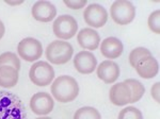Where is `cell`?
Wrapping results in <instances>:
<instances>
[{
    "label": "cell",
    "instance_id": "6da1fadb",
    "mask_svg": "<svg viewBox=\"0 0 160 119\" xmlns=\"http://www.w3.org/2000/svg\"><path fill=\"white\" fill-rule=\"evenodd\" d=\"M0 119H27V111L18 96L0 90Z\"/></svg>",
    "mask_w": 160,
    "mask_h": 119
},
{
    "label": "cell",
    "instance_id": "7a4b0ae2",
    "mask_svg": "<svg viewBox=\"0 0 160 119\" xmlns=\"http://www.w3.org/2000/svg\"><path fill=\"white\" fill-rule=\"evenodd\" d=\"M79 94V86L74 78L60 76L51 84V95L61 103H68L75 100Z\"/></svg>",
    "mask_w": 160,
    "mask_h": 119
},
{
    "label": "cell",
    "instance_id": "3957f363",
    "mask_svg": "<svg viewBox=\"0 0 160 119\" xmlns=\"http://www.w3.org/2000/svg\"><path fill=\"white\" fill-rule=\"evenodd\" d=\"M73 53V46L64 40H53L47 46L45 51L46 59L51 64H56V65L66 64L72 59Z\"/></svg>",
    "mask_w": 160,
    "mask_h": 119
},
{
    "label": "cell",
    "instance_id": "277c9868",
    "mask_svg": "<svg viewBox=\"0 0 160 119\" xmlns=\"http://www.w3.org/2000/svg\"><path fill=\"white\" fill-rule=\"evenodd\" d=\"M110 15L118 25H128L135 19L136 7L127 0H117L111 4Z\"/></svg>",
    "mask_w": 160,
    "mask_h": 119
},
{
    "label": "cell",
    "instance_id": "5b68a950",
    "mask_svg": "<svg viewBox=\"0 0 160 119\" xmlns=\"http://www.w3.org/2000/svg\"><path fill=\"white\" fill-rule=\"evenodd\" d=\"M29 78L31 82L37 86H48L55 78V70L49 63L40 61L31 66Z\"/></svg>",
    "mask_w": 160,
    "mask_h": 119
},
{
    "label": "cell",
    "instance_id": "8992f818",
    "mask_svg": "<svg viewBox=\"0 0 160 119\" xmlns=\"http://www.w3.org/2000/svg\"><path fill=\"white\" fill-rule=\"evenodd\" d=\"M52 30L57 37L62 40H69L76 35L78 24L77 20L71 15H61L53 21Z\"/></svg>",
    "mask_w": 160,
    "mask_h": 119
},
{
    "label": "cell",
    "instance_id": "52a82bcc",
    "mask_svg": "<svg viewBox=\"0 0 160 119\" xmlns=\"http://www.w3.org/2000/svg\"><path fill=\"white\" fill-rule=\"evenodd\" d=\"M17 52L22 60L27 62L38 61L43 54V46L33 37H26L17 46Z\"/></svg>",
    "mask_w": 160,
    "mask_h": 119
},
{
    "label": "cell",
    "instance_id": "ba28073f",
    "mask_svg": "<svg viewBox=\"0 0 160 119\" xmlns=\"http://www.w3.org/2000/svg\"><path fill=\"white\" fill-rule=\"evenodd\" d=\"M84 21L93 28H102L108 20L107 10L98 3H92L86 7L83 12Z\"/></svg>",
    "mask_w": 160,
    "mask_h": 119
},
{
    "label": "cell",
    "instance_id": "9c48e42d",
    "mask_svg": "<svg viewBox=\"0 0 160 119\" xmlns=\"http://www.w3.org/2000/svg\"><path fill=\"white\" fill-rule=\"evenodd\" d=\"M55 107V102L48 93H37L30 100V107L37 115L43 116L51 113Z\"/></svg>",
    "mask_w": 160,
    "mask_h": 119
},
{
    "label": "cell",
    "instance_id": "30bf717a",
    "mask_svg": "<svg viewBox=\"0 0 160 119\" xmlns=\"http://www.w3.org/2000/svg\"><path fill=\"white\" fill-rule=\"evenodd\" d=\"M74 66L80 74H92L97 67V60L92 52L80 51L74 58Z\"/></svg>",
    "mask_w": 160,
    "mask_h": 119
},
{
    "label": "cell",
    "instance_id": "8fae6325",
    "mask_svg": "<svg viewBox=\"0 0 160 119\" xmlns=\"http://www.w3.org/2000/svg\"><path fill=\"white\" fill-rule=\"evenodd\" d=\"M35 20L42 22H49L57 15V9L49 1H37L31 10Z\"/></svg>",
    "mask_w": 160,
    "mask_h": 119
},
{
    "label": "cell",
    "instance_id": "7c38bea8",
    "mask_svg": "<svg viewBox=\"0 0 160 119\" xmlns=\"http://www.w3.org/2000/svg\"><path fill=\"white\" fill-rule=\"evenodd\" d=\"M137 74L143 79H152L159 71V64L153 55L142 58L135 66Z\"/></svg>",
    "mask_w": 160,
    "mask_h": 119
},
{
    "label": "cell",
    "instance_id": "4fadbf2b",
    "mask_svg": "<svg viewBox=\"0 0 160 119\" xmlns=\"http://www.w3.org/2000/svg\"><path fill=\"white\" fill-rule=\"evenodd\" d=\"M97 77L105 83L110 84L115 82L120 77L118 65L113 61H104L96 68Z\"/></svg>",
    "mask_w": 160,
    "mask_h": 119
},
{
    "label": "cell",
    "instance_id": "5bb4252c",
    "mask_svg": "<svg viewBox=\"0 0 160 119\" xmlns=\"http://www.w3.org/2000/svg\"><path fill=\"white\" fill-rule=\"evenodd\" d=\"M110 101L117 107H123L130 103L131 94L128 85L125 82L114 84L110 89L109 93Z\"/></svg>",
    "mask_w": 160,
    "mask_h": 119
},
{
    "label": "cell",
    "instance_id": "9a60e30c",
    "mask_svg": "<svg viewBox=\"0 0 160 119\" xmlns=\"http://www.w3.org/2000/svg\"><path fill=\"white\" fill-rule=\"evenodd\" d=\"M77 40L80 47L87 50H95L100 44L99 34L92 28H84L77 35Z\"/></svg>",
    "mask_w": 160,
    "mask_h": 119
},
{
    "label": "cell",
    "instance_id": "2e32d148",
    "mask_svg": "<svg viewBox=\"0 0 160 119\" xmlns=\"http://www.w3.org/2000/svg\"><path fill=\"white\" fill-rule=\"evenodd\" d=\"M123 44L118 38L110 36L102 40L100 44V52L107 59H118L123 53Z\"/></svg>",
    "mask_w": 160,
    "mask_h": 119
},
{
    "label": "cell",
    "instance_id": "e0dca14e",
    "mask_svg": "<svg viewBox=\"0 0 160 119\" xmlns=\"http://www.w3.org/2000/svg\"><path fill=\"white\" fill-rule=\"evenodd\" d=\"M18 82V70L9 65L0 66V86L12 88Z\"/></svg>",
    "mask_w": 160,
    "mask_h": 119
},
{
    "label": "cell",
    "instance_id": "ac0fdd59",
    "mask_svg": "<svg viewBox=\"0 0 160 119\" xmlns=\"http://www.w3.org/2000/svg\"><path fill=\"white\" fill-rule=\"evenodd\" d=\"M124 82L128 85V87L130 89V94H131L130 103H135L137 101H139L143 97L144 93H145V87L143 86V84L136 79H127Z\"/></svg>",
    "mask_w": 160,
    "mask_h": 119
},
{
    "label": "cell",
    "instance_id": "d6986e66",
    "mask_svg": "<svg viewBox=\"0 0 160 119\" xmlns=\"http://www.w3.org/2000/svg\"><path fill=\"white\" fill-rule=\"evenodd\" d=\"M74 119H102V116L96 108L92 107H83L76 111Z\"/></svg>",
    "mask_w": 160,
    "mask_h": 119
},
{
    "label": "cell",
    "instance_id": "ffe728a7",
    "mask_svg": "<svg viewBox=\"0 0 160 119\" xmlns=\"http://www.w3.org/2000/svg\"><path fill=\"white\" fill-rule=\"evenodd\" d=\"M9 65L14 67L15 69L19 71L20 69V61L17 55L13 52H4L0 54V66Z\"/></svg>",
    "mask_w": 160,
    "mask_h": 119
},
{
    "label": "cell",
    "instance_id": "44dd1931",
    "mask_svg": "<svg viewBox=\"0 0 160 119\" xmlns=\"http://www.w3.org/2000/svg\"><path fill=\"white\" fill-rule=\"evenodd\" d=\"M148 55H152V52L148 50V49L144 48V47H138L135 48L129 54V63L130 65L135 68V66L137 65L139 61L144 58V56H148Z\"/></svg>",
    "mask_w": 160,
    "mask_h": 119
},
{
    "label": "cell",
    "instance_id": "7402d4cb",
    "mask_svg": "<svg viewBox=\"0 0 160 119\" xmlns=\"http://www.w3.org/2000/svg\"><path fill=\"white\" fill-rule=\"evenodd\" d=\"M118 119H143V115L137 107H127L120 112Z\"/></svg>",
    "mask_w": 160,
    "mask_h": 119
},
{
    "label": "cell",
    "instance_id": "603a6c76",
    "mask_svg": "<svg viewBox=\"0 0 160 119\" xmlns=\"http://www.w3.org/2000/svg\"><path fill=\"white\" fill-rule=\"evenodd\" d=\"M148 25L151 31H153L156 34L160 33V11L156 10L153 13H151L148 19Z\"/></svg>",
    "mask_w": 160,
    "mask_h": 119
},
{
    "label": "cell",
    "instance_id": "cb8c5ba5",
    "mask_svg": "<svg viewBox=\"0 0 160 119\" xmlns=\"http://www.w3.org/2000/svg\"><path fill=\"white\" fill-rule=\"evenodd\" d=\"M88 3L87 0H64V4L72 10H79L86 7Z\"/></svg>",
    "mask_w": 160,
    "mask_h": 119
},
{
    "label": "cell",
    "instance_id": "d4e9b609",
    "mask_svg": "<svg viewBox=\"0 0 160 119\" xmlns=\"http://www.w3.org/2000/svg\"><path fill=\"white\" fill-rule=\"evenodd\" d=\"M159 88H160V83L157 82V83H155L153 86H152V89H151L152 97L154 98V100L157 103H159Z\"/></svg>",
    "mask_w": 160,
    "mask_h": 119
},
{
    "label": "cell",
    "instance_id": "484cf974",
    "mask_svg": "<svg viewBox=\"0 0 160 119\" xmlns=\"http://www.w3.org/2000/svg\"><path fill=\"white\" fill-rule=\"evenodd\" d=\"M22 0H19V1H11V0H6V3H8L9 6H18V4L22 3Z\"/></svg>",
    "mask_w": 160,
    "mask_h": 119
},
{
    "label": "cell",
    "instance_id": "4316f807",
    "mask_svg": "<svg viewBox=\"0 0 160 119\" xmlns=\"http://www.w3.org/2000/svg\"><path fill=\"white\" fill-rule=\"evenodd\" d=\"M4 31H6V28H4V25L3 22L0 20V40H1L2 37H3L4 35Z\"/></svg>",
    "mask_w": 160,
    "mask_h": 119
},
{
    "label": "cell",
    "instance_id": "83f0119b",
    "mask_svg": "<svg viewBox=\"0 0 160 119\" xmlns=\"http://www.w3.org/2000/svg\"><path fill=\"white\" fill-rule=\"evenodd\" d=\"M37 119H51V118H49V117H38Z\"/></svg>",
    "mask_w": 160,
    "mask_h": 119
}]
</instances>
